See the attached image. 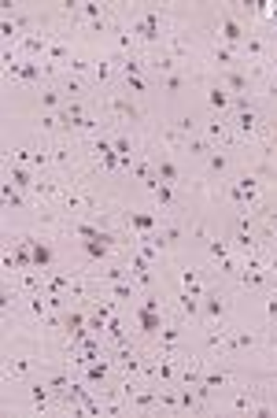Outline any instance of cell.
<instances>
[{
	"mask_svg": "<svg viewBox=\"0 0 277 418\" xmlns=\"http://www.w3.org/2000/svg\"><path fill=\"white\" fill-rule=\"evenodd\" d=\"M34 370H45V359L37 352H8L4 359V381H23Z\"/></svg>",
	"mask_w": 277,
	"mask_h": 418,
	"instance_id": "obj_1",
	"label": "cell"
},
{
	"mask_svg": "<svg viewBox=\"0 0 277 418\" xmlns=\"http://www.w3.org/2000/svg\"><path fill=\"white\" fill-rule=\"evenodd\" d=\"M163 30H166V15L159 12V8H144V12H137L133 26H130V34H137L141 41H159V37L166 41Z\"/></svg>",
	"mask_w": 277,
	"mask_h": 418,
	"instance_id": "obj_2",
	"label": "cell"
},
{
	"mask_svg": "<svg viewBox=\"0 0 277 418\" xmlns=\"http://www.w3.org/2000/svg\"><path fill=\"white\" fill-rule=\"evenodd\" d=\"M218 37H222V45H229V48H244L248 30L240 26V19L233 15V12H222L218 15Z\"/></svg>",
	"mask_w": 277,
	"mask_h": 418,
	"instance_id": "obj_3",
	"label": "cell"
},
{
	"mask_svg": "<svg viewBox=\"0 0 277 418\" xmlns=\"http://www.w3.org/2000/svg\"><path fill=\"white\" fill-rule=\"evenodd\" d=\"M262 348V340L248 334V329H229V337H226V356L229 359H240V356H248V352H259Z\"/></svg>",
	"mask_w": 277,
	"mask_h": 418,
	"instance_id": "obj_4",
	"label": "cell"
},
{
	"mask_svg": "<svg viewBox=\"0 0 277 418\" xmlns=\"http://www.w3.org/2000/svg\"><path fill=\"white\" fill-rule=\"evenodd\" d=\"M218 85H226L229 96H248L251 93V74L233 67V71H218Z\"/></svg>",
	"mask_w": 277,
	"mask_h": 418,
	"instance_id": "obj_5",
	"label": "cell"
},
{
	"mask_svg": "<svg viewBox=\"0 0 277 418\" xmlns=\"http://www.w3.org/2000/svg\"><path fill=\"white\" fill-rule=\"evenodd\" d=\"M226 311H229L226 293L207 289V293H204V318H207V322H222V318H226Z\"/></svg>",
	"mask_w": 277,
	"mask_h": 418,
	"instance_id": "obj_6",
	"label": "cell"
},
{
	"mask_svg": "<svg viewBox=\"0 0 277 418\" xmlns=\"http://www.w3.org/2000/svg\"><path fill=\"white\" fill-rule=\"evenodd\" d=\"M108 108H111L115 119H122V122H141V111H137V104L130 100V96H122V93L108 96Z\"/></svg>",
	"mask_w": 277,
	"mask_h": 418,
	"instance_id": "obj_7",
	"label": "cell"
},
{
	"mask_svg": "<svg viewBox=\"0 0 277 418\" xmlns=\"http://www.w3.org/2000/svg\"><path fill=\"white\" fill-rule=\"evenodd\" d=\"M111 367H115V363L108 356H97V359H89L82 367V378L89 385H104V381H108V374H111Z\"/></svg>",
	"mask_w": 277,
	"mask_h": 418,
	"instance_id": "obj_8",
	"label": "cell"
},
{
	"mask_svg": "<svg viewBox=\"0 0 277 418\" xmlns=\"http://www.w3.org/2000/svg\"><path fill=\"white\" fill-rule=\"evenodd\" d=\"M185 141L189 137L178 130V122H159V145H163V152H185Z\"/></svg>",
	"mask_w": 277,
	"mask_h": 418,
	"instance_id": "obj_9",
	"label": "cell"
},
{
	"mask_svg": "<svg viewBox=\"0 0 277 418\" xmlns=\"http://www.w3.org/2000/svg\"><path fill=\"white\" fill-rule=\"evenodd\" d=\"M126 226L137 230V233H155L159 215H152V211H130V215H126Z\"/></svg>",
	"mask_w": 277,
	"mask_h": 418,
	"instance_id": "obj_10",
	"label": "cell"
},
{
	"mask_svg": "<svg viewBox=\"0 0 277 418\" xmlns=\"http://www.w3.org/2000/svg\"><path fill=\"white\" fill-rule=\"evenodd\" d=\"M178 282H181V293H193V296L207 293L204 282H200V274H196V266H178Z\"/></svg>",
	"mask_w": 277,
	"mask_h": 418,
	"instance_id": "obj_11",
	"label": "cell"
},
{
	"mask_svg": "<svg viewBox=\"0 0 277 418\" xmlns=\"http://www.w3.org/2000/svg\"><path fill=\"white\" fill-rule=\"evenodd\" d=\"M185 152L193 156V159H207L211 152H215V141H211L207 134H193V137L185 141Z\"/></svg>",
	"mask_w": 277,
	"mask_h": 418,
	"instance_id": "obj_12",
	"label": "cell"
},
{
	"mask_svg": "<svg viewBox=\"0 0 277 418\" xmlns=\"http://www.w3.org/2000/svg\"><path fill=\"white\" fill-rule=\"evenodd\" d=\"M233 104V96H229V89L226 85H207V108L215 111V115H222Z\"/></svg>",
	"mask_w": 277,
	"mask_h": 418,
	"instance_id": "obj_13",
	"label": "cell"
},
{
	"mask_svg": "<svg viewBox=\"0 0 277 418\" xmlns=\"http://www.w3.org/2000/svg\"><path fill=\"white\" fill-rule=\"evenodd\" d=\"M155 178L163 181V185H178V181H181V170H178V163L170 156H163V159H155Z\"/></svg>",
	"mask_w": 277,
	"mask_h": 418,
	"instance_id": "obj_14",
	"label": "cell"
},
{
	"mask_svg": "<svg viewBox=\"0 0 277 418\" xmlns=\"http://www.w3.org/2000/svg\"><path fill=\"white\" fill-rule=\"evenodd\" d=\"M37 100H41V108H48V111H63V108H67V96H63L59 89H52V85H45V89L37 85Z\"/></svg>",
	"mask_w": 277,
	"mask_h": 418,
	"instance_id": "obj_15",
	"label": "cell"
},
{
	"mask_svg": "<svg viewBox=\"0 0 277 418\" xmlns=\"http://www.w3.org/2000/svg\"><path fill=\"white\" fill-rule=\"evenodd\" d=\"M178 311H181V318H196V315H204V296L178 293Z\"/></svg>",
	"mask_w": 277,
	"mask_h": 418,
	"instance_id": "obj_16",
	"label": "cell"
},
{
	"mask_svg": "<svg viewBox=\"0 0 277 418\" xmlns=\"http://www.w3.org/2000/svg\"><path fill=\"white\" fill-rule=\"evenodd\" d=\"M8 181H12L15 189H34V174H30V167H23V163H8Z\"/></svg>",
	"mask_w": 277,
	"mask_h": 418,
	"instance_id": "obj_17",
	"label": "cell"
},
{
	"mask_svg": "<svg viewBox=\"0 0 277 418\" xmlns=\"http://www.w3.org/2000/svg\"><path fill=\"white\" fill-rule=\"evenodd\" d=\"M59 93L67 96V100H78V96L85 93V82L78 78V74H67L63 71V82H59Z\"/></svg>",
	"mask_w": 277,
	"mask_h": 418,
	"instance_id": "obj_18",
	"label": "cell"
},
{
	"mask_svg": "<svg viewBox=\"0 0 277 418\" xmlns=\"http://www.w3.org/2000/svg\"><path fill=\"white\" fill-rule=\"evenodd\" d=\"M229 170V156H226V148H215V152L207 156V174L211 178H222Z\"/></svg>",
	"mask_w": 277,
	"mask_h": 418,
	"instance_id": "obj_19",
	"label": "cell"
},
{
	"mask_svg": "<svg viewBox=\"0 0 277 418\" xmlns=\"http://www.w3.org/2000/svg\"><path fill=\"white\" fill-rule=\"evenodd\" d=\"M52 167H70L74 163V145H48Z\"/></svg>",
	"mask_w": 277,
	"mask_h": 418,
	"instance_id": "obj_20",
	"label": "cell"
},
{
	"mask_svg": "<svg viewBox=\"0 0 277 418\" xmlns=\"http://www.w3.org/2000/svg\"><path fill=\"white\" fill-rule=\"evenodd\" d=\"M89 78H93V85H104V82H108L111 78V60L108 56H97V60H93V74H89Z\"/></svg>",
	"mask_w": 277,
	"mask_h": 418,
	"instance_id": "obj_21",
	"label": "cell"
},
{
	"mask_svg": "<svg viewBox=\"0 0 277 418\" xmlns=\"http://www.w3.org/2000/svg\"><path fill=\"white\" fill-rule=\"evenodd\" d=\"M152 67L166 78V74H178V60L170 56V52H155V56H152Z\"/></svg>",
	"mask_w": 277,
	"mask_h": 418,
	"instance_id": "obj_22",
	"label": "cell"
},
{
	"mask_svg": "<svg viewBox=\"0 0 277 418\" xmlns=\"http://www.w3.org/2000/svg\"><path fill=\"white\" fill-rule=\"evenodd\" d=\"M0 192H4V211H12V208L23 211V197H19V189H15L8 178H4V189H0Z\"/></svg>",
	"mask_w": 277,
	"mask_h": 418,
	"instance_id": "obj_23",
	"label": "cell"
},
{
	"mask_svg": "<svg viewBox=\"0 0 277 418\" xmlns=\"http://www.w3.org/2000/svg\"><path fill=\"white\" fill-rule=\"evenodd\" d=\"M204 134L211 137V141H222V137H226V119H222V115H215V119H207Z\"/></svg>",
	"mask_w": 277,
	"mask_h": 418,
	"instance_id": "obj_24",
	"label": "cell"
},
{
	"mask_svg": "<svg viewBox=\"0 0 277 418\" xmlns=\"http://www.w3.org/2000/svg\"><path fill=\"white\" fill-rule=\"evenodd\" d=\"M126 89L133 96H141V93H148V78L144 74H126Z\"/></svg>",
	"mask_w": 277,
	"mask_h": 418,
	"instance_id": "obj_25",
	"label": "cell"
},
{
	"mask_svg": "<svg viewBox=\"0 0 277 418\" xmlns=\"http://www.w3.org/2000/svg\"><path fill=\"white\" fill-rule=\"evenodd\" d=\"M262 311H266V322H277V285L270 289V293H266V304H262Z\"/></svg>",
	"mask_w": 277,
	"mask_h": 418,
	"instance_id": "obj_26",
	"label": "cell"
},
{
	"mask_svg": "<svg viewBox=\"0 0 277 418\" xmlns=\"http://www.w3.org/2000/svg\"><path fill=\"white\" fill-rule=\"evenodd\" d=\"M163 89L166 93H181V89H185V74H166V78H163Z\"/></svg>",
	"mask_w": 277,
	"mask_h": 418,
	"instance_id": "obj_27",
	"label": "cell"
},
{
	"mask_svg": "<svg viewBox=\"0 0 277 418\" xmlns=\"http://www.w3.org/2000/svg\"><path fill=\"white\" fill-rule=\"evenodd\" d=\"M262 222H266L270 230H277V203H270V208L262 211Z\"/></svg>",
	"mask_w": 277,
	"mask_h": 418,
	"instance_id": "obj_28",
	"label": "cell"
},
{
	"mask_svg": "<svg viewBox=\"0 0 277 418\" xmlns=\"http://www.w3.org/2000/svg\"><path fill=\"white\" fill-rule=\"evenodd\" d=\"M266 93H270V96H277V63L270 67V78H266Z\"/></svg>",
	"mask_w": 277,
	"mask_h": 418,
	"instance_id": "obj_29",
	"label": "cell"
},
{
	"mask_svg": "<svg viewBox=\"0 0 277 418\" xmlns=\"http://www.w3.org/2000/svg\"><path fill=\"white\" fill-rule=\"evenodd\" d=\"M266 271H270V278H277V252L266 255Z\"/></svg>",
	"mask_w": 277,
	"mask_h": 418,
	"instance_id": "obj_30",
	"label": "cell"
},
{
	"mask_svg": "<svg viewBox=\"0 0 277 418\" xmlns=\"http://www.w3.org/2000/svg\"><path fill=\"white\" fill-rule=\"evenodd\" d=\"M274 407H277V403H274Z\"/></svg>",
	"mask_w": 277,
	"mask_h": 418,
	"instance_id": "obj_31",
	"label": "cell"
}]
</instances>
